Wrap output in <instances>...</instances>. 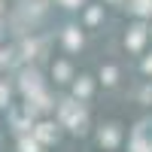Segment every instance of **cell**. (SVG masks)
I'll return each instance as SVG.
<instances>
[{
	"instance_id": "1",
	"label": "cell",
	"mask_w": 152,
	"mask_h": 152,
	"mask_svg": "<svg viewBox=\"0 0 152 152\" xmlns=\"http://www.w3.org/2000/svg\"><path fill=\"white\" fill-rule=\"evenodd\" d=\"M3 97H6V91H3V88H0V100H3Z\"/></svg>"
}]
</instances>
